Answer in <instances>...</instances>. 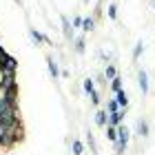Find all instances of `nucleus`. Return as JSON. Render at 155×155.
Wrapping results in <instances>:
<instances>
[{
	"label": "nucleus",
	"instance_id": "f257e3e1",
	"mask_svg": "<svg viewBox=\"0 0 155 155\" xmlns=\"http://www.w3.org/2000/svg\"><path fill=\"white\" fill-rule=\"evenodd\" d=\"M2 69H5V73H16V71H18V62H16V58L7 55V58L2 60Z\"/></svg>",
	"mask_w": 155,
	"mask_h": 155
},
{
	"label": "nucleus",
	"instance_id": "f03ea898",
	"mask_svg": "<svg viewBox=\"0 0 155 155\" xmlns=\"http://www.w3.org/2000/svg\"><path fill=\"white\" fill-rule=\"evenodd\" d=\"M124 111L126 109H120V111H115V113H109V124L120 126V124H122V120H124Z\"/></svg>",
	"mask_w": 155,
	"mask_h": 155
},
{
	"label": "nucleus",
	"instance_id": "7ed1b4c3",
	"mask_svg": "<svg viewBox=\"0 0 155 155\" xmlns=\"http://www.w3.org/2000/svg\"><path fill=\"white\" fill-rule=\"evenodd\" d=\"M137 80H140V91L146 95V93H149V75H146L144 71H140L137 73Z\"/></svg>",
	"mask_w": 155,
	"mask_h": 155
},
{
	"label": "nucleus",
	"instance_id": "20e7f679",
	"mask_svg": "<svg viewBox=\"0 0 155 155\" xmlns=\"http://www.w3.org/2000/svg\"><path fill=\"white\" fill-rule=\"evenodd\" d=\"M95 122L100 126H107L109 124V111H97L95 113Z\"/></svg>",
	"mask_w": 155,
	"mask_h": 155
},
{
	"label": "nucleus",
	"instance_id": "39448f33",
	"mask_svg": "<svg viewBox=\"0 0 155 155\" xmlns=\"http://www.w3.org/2000/svg\"><path fill=\"white\" fill-rule=\"evenodd\" d=\"M47 64H49V71H51V75L58 80V78H60V67L55 64V60H53V58H47Z\"/></svg>",
	"mask_w": 155,
	"mask_h": 155
},
{
	"label": "nucleus",
	"instance_id": "423d86ee",
	"mask_svg": "<svg viewBox=\"0 0 155 155\" xmlns=\"http://www.w3.org/2000/svg\"><path fill=\"white\" fill-rule=\"evenodd\" d=\"M107 137H109V142H117V126L113 124H107Z\"/></svg>",
	"mask_w": 155,
	"mask_h": 155
},
{
	"label": "nucleus",
	"instance_id": "0eeeda50",
	"mask_svg": "<svg viewBox=\"0 0 155 155\" xmlns=\"http://www.w3.org/2000/svg\"><path fill=\"white\" fill-rule=\"evenodd\" d=\"M115 100H117V104H120L122 109L129 107V95H126L124 91H117V93H115Z\"/></svg>",
	"mask_w": 155,
	"mask_h": 155
},
{
	"label": "nucleus",
	"instance_id": "6e6552de",
	"mask_svg": "<svg viewBox=\"0 0 155 155\" xmlns=\"http://www.w3.org/2000/svg\"><path fill=\"white\" fill-rule=\"evenodd\" d=\"M104 78H107L109 82L113 80V78H117V71H115V67H113V64H107V69H104Z\"/></svg>",
	"mask_w": 155,
	"mask_h": 155
},
{
	"label": "nucleus",
	"instance_id": "1a4fd4ad",
	"mask_svg": "<svg viewBox=\"0 0 155 155\" xmlns=\"http://www.w3.org/2000/svg\"><path fill=\"white\" fill-rule=\"evenodd\" d=\"M93 91H95V82L91 80V78H87V80H84V93H87V95H91Z\"/></svg>",
	"mask_w": 155,
	"mask_h": 155
},
{
	"label": "nucleus",
	"instance_id": "9d476101",
	"mask_svg": "<svg viewBox=\"0 0 155 155\" xmlns=\"http://www.w3.org/2000/svg\"><path fill=\"white\" fill-rule=\"evenodd\" d=\"M71 149H73V155H82V151H84V146H82V142H80V140H73Z\"/></svg>",
	"mask_w": 155,
	"mask_h": 155
},
{
	"label": "nucleus",
	"instance_id": "9b49d317",
	"mask_svg": "<svg viewBox=\"0 0 155 155\" xmlns=\"http://www.w3.org/2000/svg\"><path fill=\"white\" fill-rule=\"evenodd\" d=\"M29 33H31V38H33V40H36V42H38V45H42V42H49V40H47L45 36H42V33H38L36 29H31Z\"/></svg>",
	"mask_w": 155,
	"mask_h": 155
},
{
	"label": "nucleus",
	"instance_id": "f8f14e48",
	"mask_svg": "<svg viewBox=\"0 0 155 155\" xmlns=\"http://www.w3.org/2000/svg\"><path fill=\"white\" fill-rule=\"evenodd\" d=\"M111 91H113V93L122 91V80H120V78H113V80H111Z\"/></svg>",
	"mask_w": 155,
	"mask_h": 155
},
{
	"label": "nucleus",
	"instance_id": "ddd939ff",
	"mask_svg": "<svg viewBox=\"0 0 155 155\" xmlns=\"http://www.w3.org/2000/svg\"><path fill=\"white\" fill-rule=\"evenodd\" d=\"M137 131H140V135H142V137H146V135H149V124L142 120V122L137 124Z\"/></svg>",
	"mask_w": 155,
	"mask_h": 155
},
{
	"label": "nucleus",
	"instance_id": "4468645a",
	"mask_svg": "<svg viewBox=\"0 0 155 155\" xmlns=\"http://www.w3.org/2000/svg\"><path fill=\"white\" fill-rule=\"evenodd\" d=\"M62 27H64V36H67V38H73V33H71V22H69L67 18H62Z\"/></svg>",
	"mask_w": 155,
	"mask_h": 155
},
{
	"label": "nucleus",
	"instance_id": "2eb2a0df",
	"mask_svg": "<svg viewBox=\"0 0 155 155\" xmlns=\"http://www.w3.org/2000/svg\"><path fill=\"white\" fill-rule=\"evenodd\" d=\"M120 109H122V107L117 104V100H109V107H107L109 113H115V111H120Z\"/></svg>",
	"mask_w": 155,
	"mask_h": 155
},
{
	"label": "nucleus",
	"instance_id": "dca6fc26",
	"mask_svg": "<svg viewBox=\"0 0 155 155\" xmlns=\"http://www.w3.org/2000/svg\"><path fill=\"white\" fill-rule=\"evenodd\" d=\"M93 27H95V22H93V20H91V18H87V20H84V22H82V29L87 31V33H89V31H93Z\"/></svg>",
	"mask_w": 155,
	"mask_h": 155
},
{
	"label": "nucleus",
	"instance_id": "f3484780",
	"mask_svg": "<svg viewBox=\"0 0 155 155\" xmlns=\"http://www.w3.org/2000/svg\"><path fill=\"white\" fill-rule=\"evenodd\" d=\"M142 49H144V42H137V45H135V49H133V58H140V55H142Z\"/></svg>",
	"mask_w": 155,
	"mask_h": 155
},
{
	"label": "nucleus",
	"instance_id": "a211bd4d",
	"mask_svg": "<svg viewBox=\"0 0 155 155\" xmlns=\"http://www.w3.org/2000/svg\"><path fill=\"white\" fill-rule=\"evenodd\" d=\"M75 51H78V53H84V40H82V38L75 40Z\"/></svg>",
	"mask_w": 155,
	"mask_h": 155
},
{
	"label": "nucleus",
	"instance_id": "6ab92c4d",
	"mask_svg": "<svg viewBox=\"0 0 155 155\" xmlns=\"http://www.w3.org/2000/svg\"><path fill=\"white\" fill-rule=\"evenodd\" d=\"M109 18H113V20L117 18V7L115 5H109Z\"/></svg>",
	"mask_w": 155,
	"mask_h": 155
},
{
	"label": "nucleus",
	"instance_id": "aec40b11",
	"mask_svg": "<svg viewBox=\"0 0 155 155\" xmlns=\"http://www.w3.org/2000/svg\"><path fill=\"white\" fill-rule=\"evenodd\" d=\"M89 97H91V102H93V104H100V95H97V91H93Z\"/></svg>",
	"mask_w": 155,
	"mask_h": 155
},
{
	"label": "nucleus",
	"instance_id": "412c9836",
	"mask_svg": "<svg viewBox=\"0 0 155 155\" xmlns=\"http://www.w3.org/2000/svg\"><path fill=\"white\" fill-rule=\"evenodd\" d=\"M7 55H9V53H7V51H5V47H2V45H0V60H5V58H7Z\"/></svg>",
	"mask_w": 155,
	"mask_h": 155
},
{
	"label": "nucleus",
	"instance_id": "4be33fe9",
	"mask_svg": "<svg viewBox=\"0 0 155 155\" xmlns=\"http://www.w3.org/2000/svg\"><path fill=\"white\" fill-rule=\"evenodd\" d=\"M82 22H84L82 18H73V27H82Z\"/></svg>",
	"mask_w": 155,
	"mask_h": 155
},
{
	"label": "nucleus",
	"instance_id": "5701e85b",
	"mask_svg": "<svg viewBox=\"0 0 155 155\" xmlns=\"http://www.w3.org/2000/svg\"><path fill=\"white\" fill-rule=\"evenodd\" d=\"M5 133H7V129H5V124H0V142H2V137H5Z\"/></svg>",
	"mask_w": 155,
	"mask_h": 155
},
{
	"label": "nucleus",
	"instance_id": "b1692460",
	"mask_svg": "<svg viewBox=\"0 0 155 155\" xmlns=\"http://www.w3.org/2000/svg\"><path fill=\"white\" fill-rule=\"evenodd\" d=\"M89 144H91V151H95V142H93V135H89Z\"/></svg>",
	"mask_w": 155,
	"mask_h": 155
},
{
	"label": "nucleus",
	"instance_id": "393cba45",
	"mask_svg": "<svg viewBox=\"0 0 155 155\" xmlns=\"http://www.w3.org/2000/svg\"><path fill=\"white\" fill-rule=\"evenodd\" d=\"M0 69H2V60H0Z\"/></svg>",
	"mask_w": 155,
	"mask_h": 155
},
{
	"label": "nucleus",
	"instance_id": "a878e982",
	"mask_svg": "<svg viewBox=\"0 0 155 155\" xmlns=\"http://www.w3.org/2000/svg\"><path fill=\"white\" fill-rule=\"evenodd\" d=\"M0 124H2V115H0Z\"/></svg>",
	"mask_w": 155,
	"mask_h": 155
},
{
	"label": "nucleus",
	"instance_id": "bb28decb",
	"mask_svg": "<svg viewBox=\"0 0 155 155\" xmlns=\"http://www.w3.org/2000/svg\"><path fill=\"white\" fill-rule=\"evenodd\" d=\"M153 7H155V2H153Z\"/></svg>",
	"mask_w": 155,
	"mask_h": 155
}]
</instances>
